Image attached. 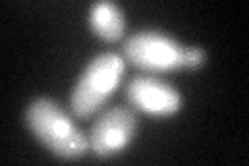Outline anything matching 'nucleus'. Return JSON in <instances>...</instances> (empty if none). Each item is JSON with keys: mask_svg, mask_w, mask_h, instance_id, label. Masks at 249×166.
I'll return each instance as SVG.
<instances>
[{"mask_svg": "<svg viewBox=\"0 0 249 166\" xmlns=\"http://www.w3.org/2000/svg\"><path fill=\"white\" fill-rule=\"evenodd\" d=\"M25 121L31 133L60 158H79L89 149L88 137L75 121L50 98H37L27 106Z\"/></svg>", "mask_w": 249, "mask_h": 166, "instance_id": "nucleus-1", "label": "nucleus"}, {"mask_svg": "<svg viewBox=\"0 0 249 166\" xmlns=\"http://www.w3.org/2000/svg\"><path fill=\"white\" fill-rule=\"evenodd\" d=\"M124 73V58L116 52H102L89 60L71 92V110L75 116L89 118L106 104L119 88Z\"/></svg>", "mask_w": 249, "mask_h": 166, "instance_id": "nucleus-2", "label": "nucleus"}, {"mask_svg": "<svg viewBox=\"0 0 249 166\" xmlns=\"http://www.w3.org/2000/svg\"><path fill=\"white\" fill-rule=\"evenodd\" d=\"M129 62L145 71H173L185 67V48L162 31L143 29L131 36L123 46Z\"/></svg>", "mask_w": 249, "mask_h": 166, "instance_id": "nucleus-3", "label": "nucleus"}, {"mask_svg": "<svg viewBox=\"0 0 249 166\" xmlns=\"http://www.w3.org/2000/svg\"><path fill=\"white\" fill-rule=\"evenodd\" d=\"M137 129V116L127 106H114L106 110L89 129V149L100 158L123 152L131 144Z\"/></svg>", "mask_w": 249, "mask_h": 166, "instance_id": "nucleus-4", "label": "nucleus"}, {"mask_svg": "<svg viewBox=\"0 0 249 166\" xmlns=\"http://www.w3.org/2000/svg\"><path fill=\"white\" fill-rule=\"evenodd\" d=\"M127 98L142 112L154 116H168L181 108V93L158 77H133L127 83Z\"/></svg>", "mask_w": 249, "mask_h": 166, "instance_id": "nucleus-5", "label": "nucleus"}, {"mask_svg": "<svg viewBox=\"0 0 249 166\" xmlns=\"http://www.w3.org/2000/svg\"><path fill=\"white\" fill-rule=\"evenodd\" d=\"M89 27L98 37L106 39V42H116L123 37L127 23H124L119 6L104 0V2H98L89 9Z\"/></svg>", "mask_w": 249, "mask_h": 166, "instance_id": "nucleus-6", "label": "nucleus"}, {"mask_svg": "<svg viewBox=\"0 0 249 166\" xmlns=\"http://www.w3.org/2000/svg\"><path fill=\"white\" fill-rule=\"evenodd\" d=\"M204 62V50L201 48H185V67L197 69Z\"/></svg>", "mask_w": 249, "mask_h": 166, "instance_id": "nucleus-7", "label": "nucleus"}]
</instances>
